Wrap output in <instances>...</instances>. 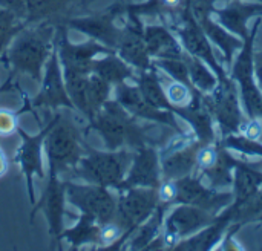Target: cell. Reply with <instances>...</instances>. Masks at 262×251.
Wrapping results in <instances>:
<instances>
[{
    "label": "cell",
    "instance_id": "3957f363",
    "mask_svg": "<svg viewBox=\"0 0 262 251\" xmlns=\"http://www.w3.org/2000/svg\"><path fill=\"white\" fill-rule=\"evenodd\" d=\"M134 155L126 149L97 152L89 150L81 156L80 163L71 170V175L84 179L88 184H95L107 189L120 190Z\"/></svg>",
    "mask_w": 262,
    "mask_h": 251
},
{
    "label": "cell",
    "instance_id": "6da1fadb",
    "mask_svg": "<svg viewBox=\"0 0 262 251\" xmlns=\"http://www.w3.org/2000/svg\"><path fill=\"white\" fill-rule=\"evenodd\" d=\"M57 21L46 20L40 23L26 25L18 34H15L6 52V61L14 72L29 75L32 80H41V71L45 69L55 44Z\"/></svg>",
    "mask_w": 262,
    "mask_h": 251
},
{
    "label": "cell",
    "instance_id": "9a60e30c",
    "mask_svg": "<svg viewBox=\"0 0 262 251\" xmlns=\"http://www.w3.org/2000/svg\"><path fill=\"white\" fill-rule=\"evenodd\" d=\"M233 77L241 84V95L249 115L252 118H262V92L253 77V57L250 44H247L238 57Z\"/></svg>",
    "mask_w": 262,
    "mask_h": 251
},
{
    "label": "cell",
    "instance_id": "8d00e7d4",
    "mask_svg": "<svg viewBox=\"0 0 262 251\" xmlns=\"http://www.w3.org/2000/svg\"><path fill=\"white\" fill-rule=\"evenodd\" d=\"M223 232V225H216V227H210L207 230H204L203 233H200L198 236L184 241L183 244L177 245V248L180 250H206L210 248L213 242H216V239L220 238Z\"/></svg>",
    "mask_w": 262,
    "mask_h": 251
},
{
    "label": "cell",
    "instance_id": "ffe728a7",
    "mask_svg": "<svg viewBox=\"0 0 262 251\" xmlns=\"http://www.w3.org/2000/svg\"><path fill=\"white\" fill-rule=\"evenodd\" d=\"M143 37L150 57H157V58L183 57L177 38L164 26H158V25L146 26L143 29Z\"/></svg>",
    "mask_w": 262,
    "mask_h": 251
},
{
    "label": "cell",
    "instance_id": "f5cc1de1",
    "mask_svg": "<svg viewBox=\"0 0 262 251\" xmlns=\"http://www.w3.org/2000/svg\"><path fill=\"white\" fill-rule=\"evenodd\" d=\"M261 172H262V166H261Z\"/></svg>",
    "mask_w": 262,
    "mask_h": 251
},
{
    "label": "cell",
    "instance_id": "ee69618b",
    "mask_svg": "<svg viewBox=\"0 0 262 251\" xmlns=\"http://www.w3.org/2000/svg\"><path fill=\"white\" fill-rule=\"evenodd\" d=\"M241 135L252 141H262V121L261 118H250L243 120L239 129Z\"/></svg>",
    "mask_w": 262,
    "mask_h": 251
},
{
    "label": "cell",
    "instance_id": "e575fe53",
    "mask_svg": "<svg viewBox=\"0 0 262 251\" xmlns=\"http://www.w3.org/2000/svg\"><path fill=\"white\" fill-rule=\"evenodd\" d=\"M25 21L17 18L12 12L0 8V49H3L15 34L25 28Z\"/></svg>",
    "mask_w": 262,
    "mask_h": 251
},
{
    "label": "cell",
    "instance_id": "681fc988",
    "mask_svg": "<svg viewBox=\"0 0 262 251\" xmlns=\"http://www.w3.org/2000/svg\"><path fill=\"white\" fill-rule=\"evenodd\" d=\"M97 0H72V6L78 8V9H84L88 6H91L92 3H95Z\"/></svg>",
    "mask_w": 262,
    "mask_h": 251
},
{
    "label": "cell",
    "instance_id": "f35d334b",
    "mask_svg": "<svg viewBox=\"0 0 262 251\" xmlns=\"http://www.w3.org/2000/svg\"><path fill=\"white\" fill-rule=\"evenodd\" d=\"M262 215V190H256L250 198H247L244 202L236 204L235 207V219L244 221L252 219Z\"/></svg>",
    "mask_w": 262,
    "mask_h": 251
},
{
    "label": "cell",
    "instance_id": "d4e9b609",
    "mask_svg": "<svg viewBox=\"0 0 262 251\" xmlns=\"http://www.w3.org/2000/svg\"><path fill=\"white\" fill-rule=\"evenodd\" d=\"M64 77V86L68 90V95L77 110H80L88 121L91 120V110L88 104V77L89 74L84 72H75V71H63Z\"/></svg>",
    "mask_w": 262,
    "mask_h": 251
},
{
    "label": "cell",
    "instance_id": "836d02e7",
    "mask_svg": "<svg viewBox=\"0 0 262 251\" xmlns=\"http://www.w3.org/2000/svg\"><path fill=\"white\" fill-rule=\"evenodd\" d=\"M164 92H166V98L170 107L183 109V107L190 106L193 101L192 89L189 87L187 83L180 81V80H170L167 86L164 87Z\"/></svg>",
    "mask_w": 262,
    "mask_h": 251
},
{
    "label": "cell",
    "instance_id": "83f0119b",
    "mask_svg": "<svg viewBox=\"0 0 262 251\" xmlns=\"http://www.w3.org/2000/svg\"><path fill=\"white\" fill-rule=\"evenodd\" d=\"M220 21L230 31L239 34L241 37H247L246 23L250 15L255 14L253 5H233L226 9H221L216 12Z\"/></svg>",
    "mask_w": 262,
    "mask_h": 251
},
{
    "label": "cell",
    "instance_id": "30bf717a",
    "mask_svg": "<svg viewBox=\"0 0 262 251\" xmlns=\"http://www.w3.org/2000/svg\"><path fill=\"white\" fill-rule=\"evenodd\" d=\"M45 77L41 81V89L38 95L34 98L32 106L34 109L43 107V109H54L58 107H69L72 109L74 104L68 95L66 86H64V77L61 72V64L58 54H52L45 66Z\"/></svg>",
    "mask_w": 262,
    "mask_h": 251
},
{
    "label": "cell",
    "instance_id": "7c38bea8",
    "mask_svg": "<svg viewBox=\"0 0 262 251\" xmlns=\"http://www.w3.org/2000/svg\"><path fill=\"white\" fill-rule=\"evenodd\" d=\"M127 14L129 21L124 28H121L115 51L130 66L137 67L138 71H147L150 67V55L144 43L141 25L137 18V14H132L129 11Z\"/></svg>",
    "mask_w": 262,
    "mask_h": 251
},
{
    "label": "cell",
    "instance_id": "9c48e42d",
    "mask_svg": "<svg viewBox=\"0 0 262 251\" xmlns=\"http://www.w3.org/2000/svg\"><path fill=\"white\" fill-rule=\"evenodd\" d=\"M204 104L224 132L230 133L239 129L243 123L239 100L229 80H223V83L218 84L213 92L207 94Z\"/></svg>",
    "mask_w": 262,
    "mask_h": 251
},
{
    "label": "cell",
    "instance_id": "8992f818",
    "mask_svg": "<svg viewBox=\"0 0 262 251\" xmlns=\"http://www.w3.org/2000/svg\"><path fill=\"white\" fill-rule=\"evenodd\" d=\"M127 11V5L124 0H120L114 3L106 11L88 15V17H72L64 20L66 26L74 28L86 35H89L92 40L104 44L106 48L115 51L121 28L117 26V18L123 15V12Z\"/></svg>",
    "mask_w": 262,
    "mask_h": 251
},
{
    "label": "cell",
    "instance_id": "277c9868",
    "mask_svg": "<svg viewBox=\"0 0 262 251\" xmlns=\"http://www.w3.org/2000/svg\"><path fill=\"white\" fill-rule=\"evenodd\" d=\"M43 144L49 161V173L54 175L71 172L84 153L78 129L60 112L49 121V130Z\"/></svg>",
    "mask_w": 262,
    "mask_h": 251
},
{
    "label": "cell",
    "instance_id": "5bb4252c",
    "mask_svg": "<svg viewBox=\"0 0 262 251\" xmlns=\"http://www.w3.org/2000/svg\"><path fill=\"white\" fill-rule=\"evenodd\" d=\"M117 94V101L134 117L138 118H146V120H154L163 124H167L173 129H177V123L173 120V115L169 113L167 110L163 109H157L154 107L141 94V90L138 89V86H132L127 81L117 84L115 89Z\"/></svg>",
    "mask_w": 262,
    "mask_h": 251
},
{
    "label": "cell",
    "instance_id": "ab89813d",
    "mask_svg": "<svg viewBox=\"0 0 262 251\" xmlns=\"http://www.w3.org/2000/svg\"><path fill=\"white\" fill-rule=\"evenodd\" d=\"M221 158V153L216 147L207 144L204 147H198L196 155H195V166L201 170V172H207L212 167H215L218 164Z\"/></svg>",
    "mask_w": 262,
    "mask_h": 251
},
{
    "label": "cell",
    "instance_id": "7dc6e473",
    "mask_svg": "<svg viewBox=\"0 0 262 251\" xmlns=\"http://www.w3.org/2000/svg\"><path fill=\"white\" fill-rule=\"evenodd\" d=\"M253 72H255V78H256V84L261 89L262 92V52L256 54L253 58Z\"/></svg>",
    "mask_w": 262,
    "mask_h": 251
},
{
    "label": "cell",
    "instance_id": "b9f144b4",
    "mask_svg": "<svg viewBox=\"0 0 262 251\" xmlns=\"http://www.w3.org/2000/svg\"><path fill=\"white\" fill-rule=\"evenodd\" d=\"M123 236V229L117 221H107L100 225V236L98 244L103 247H112L114 242H117Z\"/></svg>",
    "mask_w": 262,
    "mask_h": 251
},
{
    "label": "cell",
    "instance_id": "816d5d0a",
    "mask_svg": "<svg viewBox=\"0 0 262 251\" xmlns=\"http://www.w3.org/2000/svg\"><path fill=\"white\" fill-rule=\"evenodd\" d=\"M2 51H3V49H0V54H2Z\"/></svg>",
    "mask_w": 262,
    "mask_h": 251
},
{
    "label": "cell",
    "instance_id": "484cf974",
    "mask_svg": "<svg viewBox=\"0 0 262 251\" xmlns=\"http://www.w3.org/2000/svg\"><path fill=\"white\" fill-rule=\"evenodd\" d=\"M100 236V224L89 215L81 213L78 222L68 230H63L61 239H66L72 248H80L84 244L97 242Z\"/></svg>",
    "mask_w": 262,
    "mask_h": 251
},
{
    "label": "cell",
    "instance_id": "d6986e66",
    "mask_svg": "<svg viewBox=\"0 0 262 251\" xmlns=\"http://www.w3.org/2000/svg\"><path fill=\"white\" fill-rule=\"evenodd\" d=\"M178 35L190 55L207 61L215 71H218V63L213 57L212 44L209 43L206 34L203 32V28L195 21L193 17L184 20V23L178 26Z\"/></svg>",
    "mask_w": 262,
    "mask_h": 251
},
{
    "label": "cell",
    "instance_id": "ac0fdd59",
    "mask_svg": "<svg viewBox=\"0 0 262 251\" xmlns=\"http://www.w3.org/2000/svg\"><path fill=\"white\" fill-rule=\"evenodd\" d=\"M212 221V213L190 204H181L167 216L164 227L167 233H172L181 239L207 227Z\"/></svg>",
    "mask_w": 262,
    "mask_h": 251
},
{
    "label": "cell",
    "instance_id": "d590c367",
    "mask_svg": "<svg viewBox=\"0 0 262 251\" xmlns=\"http://www.w3.org/2000/svg\"><path fill=\"white\" fill-rule=\"evenodd\" d=\"M163 72L170 75L173 80H180L184 83H189V66L186 58L183 57H173V58H158L155 63Z\"/></svg>",
    "mask_w": 262,
    "mask_h": 251
},
{
    "label": "cell",
    "instance_id": "60d3db41",
    "mask_svg": "<svg viewBox=\"0 0 262 251\" xmlns=\"http://www.w3.org/2000/svg\"><path fill=\"white\" fill-rule=\"evenodd\" d=\"M226 144L244 155H252V156H262V144L261 141H252L244 136H227Z\"/></svg>",
    "mask_w": 262,
    "mask_h": 251
},
{
    "label": "cell",
    "instance_id": "1f68e13d",
    "mask_svg": "<svg viewBox=\"0 0 262 251\" xmlns=\"http://www.w3.org/2000/svg\"><path fill=\"white\" fill-rule=\"evenodd\" d=\"M109 95H111V84L106 80H103L100 75L91 72L88 77V104L91 110V120L109 100Z\"/></svg>",
    "mask_w": 262,
    "mask_h": 251
},
{
    "label": "cell",
    "instance_id": "7a4b0ae2",
    "mask_svg": "<svg viewBox=\"0 0 262 251\" xmlns=\"http://www.w3.org/2000/svg\"><path fill=\"white\" fill-rule=\"evenodd\" d=\"M89 127L101 135L107 150H118L124 146L138 149L147 143V136L137 124L135 117L117 100H107L89 121Z\"/></svg>",
    "mask_w": 262,
    "mask_h": 251
},
{
    "label": "cell",
    "instance_id": "c3c4849f",
    "mask_svg": "<svg viewBox=\"0 0 262 251\" xmlns=\"http://www.w3.org/2000/svg\"><path fill=\"white\" fill-rule=\"evenodd\" d=\"M8 170V158L6 153L3 152V149L0 147V176H3Z\"/></svg>",
    "mask_w": 262,
    "mask_h": 251
},
{
    "label": "cell",
    "instance_id": "74e56055",
    "mask_svg": "<svg viewBox=\"0 0 262 251\" xmlns=\"http://www.w3.org/2000/svg\"><path fill=\"white\" fill-rule=\"evenodd\" d=\"M229 156L226 155H221L218 164L215 167H212L210 170L204 172L207 175V178L210 179L212 186L216 187V189H223V187H227L233 182V178H232V172H230V164H229Z\"/></svg>",
    "mask_w": 262,
    "mask_h": 251
},
{
    "label": "cell",
    "instance_id": "f1b7e54d",
    "mask_svg": "<svg viewBox=\"0 0 262 251\" xmlns=\"http://www.w3.org/2000/svg\"><path fill=\"white\" fill-rule=\"evenodd\" d=\"M186 61H187V66H189V78H190V83L198 90H201L204 94L213 92L215 87L218 86V78L209 69V66L204 63V60L192 55V57L186 58Z\"/></svg>",
    "mask_w": 262,
    "mask_h": 251
},
{
    "label": "cell",
    "instance_id": "e0dca14e",
    "mask_svg": "<svg viewBox=\"0 0 262 251\" xmlns=\"http://www.w3.org/2000/svg\"><path fill=\"white\" fill-rule=\"evenodd\" d=\"M177 186H178V196H177L178 202L200 207L212 215L232 201V195L210 192L198 179L190 178V175L177 179Z\"/></svg>",
    "mask_w": 262,
    "mask_h": 251
},
{
    "label": "cell",
    "instance_id": "f6af8a7d",
    "mask_svg": "<svg viewBox=\"0 0 262 251\" xmlns=\"http://www.w3.org/2000/svg\"><path fill=\"white\" fill-rule=\"evenodd\" d=\"M18 130V118L14 112L0 109V136L12 135Z\"/></svg>",
    "mask_w": 262,
    "mask_h": 251
},
{
    "label": "cell",
    "instance_id": "bcb514c9",
    "mask_svg": "<svg viewBox=\"0 0 262 251\" xmlns=\"http://www.w3.org/2000/svg\"><path fill=\"white\" fill-rule=\"evenodd\" d=\"M0 8L12 12L17 18L25 21V17H26V0H0Z\"/></svg>",
    "mask_w": 262,
    "mask_h": 251
},
{
    "label": "cell",
    "instance_id": "44dd1931",
    "mask_svg": "<svg viewBox=\"0 0 262 251\" xmlns=\"http://www.w3.org/2000/svg\"><path fill=\"white\" fill-rule=\"evenodd\" d=\"M196 150H198L196 144H189L183 149H178V150L163 155L161 173H163L164 179L177 181L184 176H189L195 167Z\"/></svg>",
    "mask_w": 262,
    "mask_h": 251
},
{
    "label": "cell",
    "instance_id": "f907efd6",
    "mask_svg": "<svg viewBox=\"0 0 262 251\" xmlns=\"http://www.w3.org/2000/svg\"><path fill=\"white\" fill-rule=\"evenodd\" d=\"M256 9H258V12H262V5L261 6H258V5H256Z\"/></svg>",
    "mask_w": 262,
    "mask_h": 251
},
{
    "label": "cell",
    "instance_id": "4fadbf2b",
    "mask_svg": "<svg viewBox=\"0 0 262 251\" xmlns=\"http://www.w3.org/2000/svg\"><path fill=\"white\" fill-rule=\"evenodd\" d=\"M160 186V158L155 149L141 146L134 155L129 172L120 187L121 190L132 187H149L158 189Z\"/></svg>",
    "mask_w": 262,
    "mask_h": 251
},
{
    "label": "cell",
    "instance_id": "5b68a950",
    "mask_svg": "<svg viewBox=\"0 0 262 251\" xmlns=\"http://www.w3.org/2000/svg\"><path fill=\"white\" fill-rule=\"evenodd\" d=\"M158 207L157 189L149 187H132L121 190V195L117 201V212L114 221H117L126 236L135 232Z\"/></svg>",
    "mask_w": 262,
    "mask_h": 251
},
{
    "label": "cell",
    "instance_id": "7402d4cb",
    "mask_svg": "<svg viewBox=\"0 0 262 251\" xmlns=\"http://www.w3.org/2000/svg\"><path fill=\"white\" fill-rule=\"evenodd\" d=\"M92 72L100 75L111 86H117L130 78H135L129 63H126L120 55L114 52H107L101 58L97 57L92 63Z\"/></svg>",
    "mask_w": 262,
    "mask_h": 251
},
{
    "label": "cell",
    "instance_id": "8fae6325",
    "mask_svg": "<svg viewBox=\"0 0 262 251\" xmlns=\"http://www.w3.org/2000/svg\"><path fill=\"white\" fill-rule=\"evenodd\" d=\"M64 199H66V182L58 179V175L49 173L48 186L40 198V201L34 206L32 219L35 212L41 210L46 215L49 224V233L54 242L61 239L63 233V215H64Z\"/></svg>",
    "mask_w": 262,
    "mask_h": 251
},
{
    "label": "cell",
    "instance_id": "ba28073f",
    "mask_svg": "<svg viewBox=\"0 0 262 251\" xmlns=\"http://www.w3.org/2000/svg\"><path fill=\"white\" fill-rule=\"evenodd\" d=\"M64 21H57V34H55V44H57V54L60 58V64L63 71H75V72H92V63L100 54L112 52V49L106 48L104 44L91 40L88 43L74 44L68 38Z\"/></svg>",
    "mask_w": 262,
    "mask_h": 251
},
{
    "label": "cell",
    "instance_id": "52a82bcc",
    "mask_svg": "<svg viewBox=\"0 0 262 251\" xmlns=\"http://www.w3.org/2000/svg\"><path fill=\"white\" fill-rule=\"evenodd\" d=\"M66 182V198L81 213L92 216L100 225L112 221L117 212V201L107 187L88 184L78 186L69 181Z\"/></svg>",
    "mask_w": 262,
    "mask_h": 251
},
{
    "label": "cell",
    "instance_id": "4dcf8cb0",
    "mask_svg": "<svg viewBox=\"0 0 262 251\" xmlns=\"http://www.w3.org/2000/svg\"><path fill=\"white\" fill-rule=\"evenodd\" d=\"M163 224V209L157 207L155 212L150 215L149 219H146L135 232L134 238H132V244L130 248L132 250H141V248H147L150 242L155 241L160 229Z\"/></svg>",
    "mask_w": 262,
    "mask_h": 251
},
{
    "label": "cell",
    "instance_id": "f546056e",
    "mask_svg": "<svg viewBox=\"0 0 262 251\" xmlns=\"http://www.w3.org/2000/svg\"><path fill=\"white\" fill-rule=\"evenodd\" d=\"M262 186V172L247 166H238L235 176V189H236V204L244 202L250 198Z\"/></svg>",
    "mask_w": 262,
    "mask_h": 251
},
{
    "label": "cell",
    "instance_id": "d6a6232c",
    "mask_svg": "<svg viewBox=\"0 0 262 251\" xmlns=\"http://www.w3.org/2000/svg\"><path fill=\"white\" fill-rule=\"evenodd\" d=\"M200 26L206 31V34L226 52V55H227V58L230 60L232 58V55H233V52L239 48L241 49V40H238V38H235V37H232L227 31H224L221 26H218L216 23H213V21H210L209 18H206L204 21H201L200 23Z\"/></svg>",
    "mask_w": 262,
    "mask_h": 251
},
{
    "label": "cell",
    "instance_id": "7bdbcfd3",
    "mask_svg": "<svg viewBox=\"0 0 262 251\" xmlns=\"http://www.w3.org/2000/svg\"><path fill=\"white\" fill-rule=\"evenodd\" d=\"M157 195H158V202H161V206H167V204L175 202L177 196H178L177 181L164 179L163 182H160V186L157 189Z\"/></svg>",
    "mask_w": 262,
    "mask_h": 251
},
{
    "label": "cell",
    "instance_id": "4316f807",
    "mask_svg": "<svg viewBox=\"0 0 262 251\" xmlns=\"http://www.w3.org/2000/svg\"><path fill=\"white\" fill-rule=\"evenodd\" d=\"M141 74L137 77V86L141 90L143 97L157 109H169L164 87L160 81V77L155 71H140Z\"/></svg>",
    "mask_w": 262,
    "mask_h": 251
},
{
    "label": "cell",
    "instance_id": "2e32d148",
    "mask_svg": "<svg viewBox=\"0 0 262 251\" xmlns=\"http://www.w3.org/2000/svg\"><path fill=\"white\" fill-rule=\"evenodd\" d=\"M48 130H49V124L35 136H29L25 132L18 130V133L21 136V144L17 150V161L21 169V173L26 178L31 202H34V187H32L34 176L35 175L38 178L45 176L43 164H41V146L45 143V136H46Z\"/></svg>",
    "mask_w": 262,
    "mask_h": 251
},
{
    "label": "cell",
    "instance_id": "cb8c5ba5",
    "mask_svg": "<svg viewBox=\"0 0 262 251\" xmlns=\"http://www.w3.org/2000/svg\"><path fill=\"white\" fill-rule=\"evenodd\" d=\"M178 113L184 117L193 127V130L198 133V136L204 143H212L215 138L213 133V124H212V115L209 109L206 107L204 103H196L195 100L192 101L190 106L178 109Z\"/></svg>",
    "mask_w": 262,
    "mask_h": 251
},
{
    "label": "cell",
    "instance_id": "603a6c76",
    "mask_svg": "<svg viewBox=\"0 0 262 251\" xmlns=\"http://www.w3.org/2000/svg\"><path fill=\"white\" fill-rule=\"evenodd\" d=\"M69 6L72 0H26V17L25 25H34L46 20L60 17Z\"/></svg>",
    "mask_w": 262,
    "mask_h": 251
}]
</instances>
